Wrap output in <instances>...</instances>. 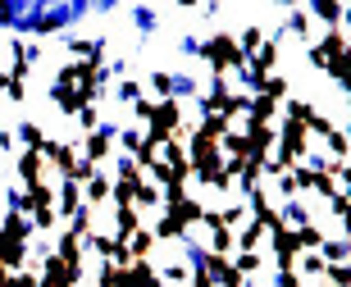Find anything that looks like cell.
Returning <instances> with one entry per match:
<instances>
[{
  "label": "cell",
  "mask_w": 351,
  "mask_h": 287,
  "mask_svg": "<svg viewBox=\"0 0 351 287\" xmlns=\"http://www.w3.org/2000/svg\"><path fill=\"white\" fill-rule=\"evenodd\" d=\"M78 155L87 160V164H96V169H101L105 160L114 155V123H101L96 132H87V137H78Z\"/></svg>",
  "instance_id": "1"
},
{
  "label": "cell",
  "mask_w": 351,
  "mask_h": 287,
  "mask_svg": "<svg viewBox=\"0 0 351 287\" xmlns=\"http://www.w3.org/2000/svg\"><path fill=\"white\" fill-rule=\"evenodd\" d=\"M274 132H278V151H283V155H292L297 164L311 155V132H306V123L278 118V123H274Z\"/></svg>",
  "instance_id": "2"
},
{
  "label": "cell",
  "mask_w": 351,
  "mask_h": 287,
  "mask_svg": "<svg viewBox=\"0 0 351 287\" xmlns=\"http://www.w3.org/2000/svg\"><path fill=\"white\" fill-rule=\"evenodd\" d=\"M333 60H347V27H324L319 46H311V64L328 68Z\"/></svg>",
  "instance_id": "3"
},
{
  "label": "cell",
  "mask_w": 351,
  "mask_h": 287,
  "mask_svg": "<svg viewBox=\"0 0 351 287\" xmlns=\"http://www.w3.org/2000/svg\"><path fill=\"white\" fill-rule=\"evenodd\" d=\"M269 255H274V269H278V274H283V269H297V260H301L297 233H292V228H278V233H269Z\"/></svg>",
  "instance_id": "4"
},
{
  "label": "cell",
  "mask_w": 351,
  "mask_h": 287,
  "mask_svg": "<svg viewBox=\"0 0 351 287\" xmlns=\"http://www.w3.org/2000/svg\"><path fill=\"white\" fill-rule=\"evenodd\" d=\"M0 264H5L10 274L37 269V260H32V247H27V242H19V237H5V233H0Z\"/></svg>",
  "instance_id": "5"
},
{
  "label": "cell",
  "mask_w": 351,
  "mask_h": 287,
  "mask_svg": "<svg viewBox=\"0 0 351 287\" xmlns=\"http://www.w3.org/2000/svg\"><path fill=\"white\" fill-rule=\"evenodd\" d=\"M146 128L178 137V132L187 128V118H182V101H156V110H151V123H146Z\"/></svg>",
  "instance_id": "6"
},
{
  "label": "cell",
  "mask_w": 351,
  "mask_h": 287,
  "mask_svg": "<svg viewBox=\"0 0 351 287\" xmlns=\"http://www.w3.org/2000/svg\"><path fill=\"white\" fill-rule=\"evenodd\" d=\"M51 101H55V110H60L64 118H78V114H82V105H91L87 96L78 92V87H51Z\"/></svg>",
  "instance_id": "7"
},
{
  "label": "cell",
  "mask_w": 351,
  "mask_h": 287,
  "mask_svg": "<svg viewBox=\"0 0 351 287\" xmlns=\"http://www.w3.org/2000/svg\"><path fill=\"white\" fill-rule=\"evenodd\" d=\"M60 183H64V187H60V201H55V219H73V214H78V210H82V187L78 183H69V178H60Z\"/></svg>",
  "instance_id": "8"
},
{
  "label": "cell",
  "mask_w": 351,
  "mask_h": 287,
  "mask_svg": "<svg viewBox=\"0 0 351 287\" xmlns=\"http://www.w3.org/2000/svg\"><path fill=\"white\" fill-rule=\"evenodd\" d=\"M55 255H60V264L64 269H82V237L78 233H60V242H55Z\"/></svg>",
  "instance_id": "9"
},
{
  "label": "cell",
  "mask_w": 351,
  "mask_h": 287,
  "mask_svg": "<svg viewBox=\"0 0 351 287\" xmlns=\"http://www.w3.org/2000/svg\"><path fill=\"white\" fill-rule=\"evenodd\" d=\"M14 169H19L23 187H32V183H46V160H41V155H32V151H23V155H14Z\"/></svg>",
  "instance_id": "10"
},
{
  "label": "cell",
  "mask_w": 351,
  "mask_h": 287,
  "mask_svg": "<svg viewBox=\"0 0 351 287\" xmlns=\"http://www.w3.org/2000/svg\"><path fill=\"white\" fill-rule=\"evenodd\" d=\"M110 219H114V237L119 242H128V237L142 228V214H137L132 205H110Z\"/></svg>",
  "instance_id": "11"
},
{
  "label": "cell",
  "mask_w": 351,
  "mask_h": 287,
  "mask_svg": "<svg viewBox=\"0 0 351 287\" xmlns=\"http://www.w3.org/2000/svg\"><path fill=\"white\" fill-rule=\"evenodd\" d=\"M165 214H173V219H178L182 228H187V233H192L196 223H201V214H206V205H201V201H196V196H182L178 205H173V210H165Z\"/></svg>",
  "instance_id": "12"
},
{
  "label": "cell",
  "mask_w": 351,
  "mask_h": 287,
  "mask_svg": "<svg viewBox=\"0 0 351 287\" xmlns=\"http://www.w3.org/2000/svg\"><path fill=\"white\" fill-rule=\"evenodd\" d=\"M0 233L5 237H19V242H27V247H32V219H27V214H19V210H10V214H5V219H0Z\"/></svg>",
  "instance_id": "13"
},
{
  "label": "cell",
  "mask_w": 351,
  "mask_h": 287,
  "mask_svg": "<svg viewBox=\"0 0 351 287\" xmlns=\"http://www.w3.org/2000/svg\"><path fill=\"white\" fill-rule=\"evenodd\" d=\"M278 110H283V105L278 101H269V96H251V105H247V123H274V118H278Z\"/></svg>",
  "instance_id": "14"
},
{
  "label": "cell",
  "mask_w": 351,
  "mask_h": 287,
  "mask_svg": "<svg viewBox=\"0 0 351 287\" xmlns=\"http://www.w3.org/2000/svg\"><path fill=\"white\" fill-rule=\"evenodd\" d=\"M128 255H132V260H151V255H156V233H151L146 223L128 237Z\"/></svg>",
  "instance_id": "15"
},
{
  "label": "cell",
  "mask_w": 351,
  "mask_h": 287,
  "mask_svg": "<svg viewBox=\"0 0 351 287\" xmlns=\"http://www.w3.org/2000/svg\"><path fill=\"white\" fill-rule=\"evenodd\" d=\"M51 164H55L60 178H69V173L78 169V142H60V146H55V155H51Z\"/></svg>",
  "instance_id": "16"
},
{
  "label": "cell",
  "mask_w": 351,
  "mask_h": 287,
  "mask_svg": "<svg viewBox=\"0 0 351 287\" xmlns=\"http://www.w3.org/2000/svg\"><path fill=\"white\" fill-rule=\"evenodd\" d=\"M151 233H156V242H187V228H182L173 214H160V219L151 223Z\"/></svg>",
  "instance_id": "17"
},
{
  "label": "cell",
  "mask_w": 351,
  "mask_h": 287,
  "mask_svg": "<svg viewBox=\"0 0 351 287\" xmlns=\"http://www.w3.org/2000/svg\"><path fill=\"white\" fill-rule=\"evenodd\" d=\"M146 87L160 96V101H173V92H178V78H173L169 68H151V78H146Z\"/></svg>",
  "instance_id": "18"
},
{
  "label": "cell",
  "mask_w": 351,
  "mask_h": 287,
  "mask_svg": "<svg viewBox=\"0 0 351 287\" xmlns=\"http://www.w3.org/2000/svg\"><path fill=\"white\" fill-rule=\"evenodd\" d=\"M306 14H315V18H324L328 27H342V18H347V5H342V0H319V5H311Z\"/></svg>",
  "instance_id": "19"
},
{
  "label": "cell",
  "mask_w": 351,
  "mask_h": 287,
  "mask_svg": "<svg viewBox=\"0 0 351 287\" xmlns=\"http://www.w3.org/2000/svg\"><path fill=\"white\" fill-rule=\"evenodd\" d=\"M324 264H347V255H351V247H347V237H324V247L315 251Z\"/></svg>",
  "instance_id": "20"
},
{
  "label": "cell",
  "mask_w": 351,
  "mask_h": 287,
  "mask_svg": "<svg viewBox=\"0 0 351 287\" xmlns=\"http://www.w3.org/2000/svg\"><path fill=\"white\" fill-rule=\"evenodd\" d=\"M82 196H87V201H82V205H105V201H110V173H96V178H91L87 187H82Z\"/></svg>",
  "instance_id": "21"
},
{
  "label": "cell",
  "mask_w": 351,
  "mask_h": 287,
  "mask_svg": "<svg viewBox=\"0 0 351 287\" xmlns=\"http://www.w3.org/2000/svg\"><path fill=\"white\" fill-rule=\"evenodd\" d=\"M219 151H223V160H247V132H223L219 137Z\"/></svg>",
  "instance_id": "22"
},
{
  "label": "cell",
  "mask_w": 351,
  "mask_h": 287,
  "mask_svg": "<svg viewBox=\"0 0 351 287\" xmlns=\"http://www.w3.org/2000/svg\"><path fill=\"white\" fill-rule=\"evenodd\" d=\"M233 41H237V51H242V55L251 60V55H256V51L265 46V27H256V23H251V27H242V32H237Z\"/></svg>",
  "instance_id": "23"
},
{
  "label": "cell",
  "mask_w": 351,
  "mask_h": 287,
  "mask_svg": "<svg viewBox=\"0 0 351 287\" xmlns=\"http://www.w3.org/2000/svg\"><path fill=\"white\" fill-rule=\"evenodd\" d=\"M261 173H265V164H256V160H242V173H237V187L242 192H261Z\"/></svg>",
  "instance_id": "24"
},
{
  "label": "cell",
  "mask_w": 351,
  "mask_h": 287,
  "mask_svg": "<svg viewBox=\"0 0 351 287\" xmlns=\"http://www.w3.org/2000/svg\"><path fill=\"white\" fill-rule=\"evenodd\" d=\"M261 264H265V255H261V251H233V269H237L242 278H251L256 269H261Z\"/></svg>",
  "instance_id": "25"
},
{
  "label": "cell",
  "mask_w": 351,
  "mask_h": 287,
  "mask_svg": "<svg viewBox=\"0 0 351 287\" xmlns=\"http://www.w3.org/2000/svg\"><path fill=\"white\" fill-rule=\"evenodd\" d=\"M292 233H297V247L301 251H319V247H324V233H319L315 223H301V228H292Z\"/></svg>",
  "instance_id": "26"
},
{
  "label": "cell",
  "mask_w": 351,
  "mask_h": 287,
  "mask_svg": "<svg viewBox=\"0 0 351 287\" xmlns=\"http://www.w3.org/2000/svg\"><path fill=\"white\" fill-rule=\"evenodd\" d=\"M228 128H233L228 118H219V114H201V128H196V132H206L210 142H219V137H223Z\"/></svg>",
  "instance_id": "27"
},
{
  "label": "cell",
  "mask_w": 351,
  "mask_h": 287,
  "mask_svg": "<svg viewBox=\"0 0 351 287\" xmlns=\"http://www.w3.org/2000/svg\"><path fill=\"white\" fill-rule=\"evenodd\" d=\"M247 105H251L247 92H228V105H223V114H219V118H228V123H233V118L247 114Z\"/></svg>",
  "instance_id": "28"
},
{
  "label": "cell",
  "mask_w": 351,
  "mask_h": 287,
  "mask_svg": "<svg viewBox=\"0 0 351 287\" xmlns=\"http://www.w3.org/2000/svg\"><path fill=\"white\" fill-rule=\"evenodd\" d=\"M233 242H237V251H256V247L265 242V228H256V223H247V228H242V233H237Z\"/></svg>",
  "instance_id": "29"
},
{
  "label": "cell",
  "mask_w": 351,
  "mask_h": 287,
  "mask_svg": "<svg viewBox=\"0 0 351 287\" xmlns=\"http://www.w3.org/2000/svg\"><path fill=\"white\" fill-rule=\"evenodd\" d=\"M297 274L324 278V260H319V255H315V251H301V260H297Z\"/></svg>",
  "instance_id": "30"
},
{
  "label": "cell",
  "mask_w": 351,
  "mask_h": 287,
  "mask_svg": "<svg viewBox=\"0 0 351 287\" xmlns=\"http://www.w3.org/2000/svg\"><path fill=\"white\" fill-rule=\"evenodd\" d=\"M324 283L328 287H351V269L347 264H324Z\"/></svg>",
  "instance_id": "31"
},
{
  "label": "cell",
  "mask_w": 351,
  "mask_h": 287,
  "mask_svg": "<svg viewBox=\"0 0 351 287\" xmlns=\"http://www.w3.org/2000/svg\"><path fill=\"white\" fill-rule=\"evenodd\" d=\"M101 123H105V118H101V110H96V105H82V114H78V128H82V137H87V132H96Z\"/></svg>",
  "instance_id": "32"
},
{
  "label": "cell",
  "mask_w": 351,
  "mask_h": 287,
  "mask_svg": "<svg viewBox=\"0 0 351 287\" xmlns=\"http://www.w3.org/2000/svg\"><path fill=\"white\" fill-rule=\"evenodd\" d=\"M324 142H328V160H347V132L342 128H333Z\"/></svg>",
  "instance_id": "33"
},
{
  "label": "cell",
  "mask_w": 351,
  "mask_h": 287,
  "mask_svg": "<svg viewBox=\"0 0 351 287\" xmlns=\"http://www.w3.org/2000/svg\"><path fill=\"white\" fill-rule=\"evenodd\" d=\"M287 32H297V37L306 41V37H311V14H306V10H292V18H287Z\"/></svg>",
  "instance_id": "34"
},
{
  "label": "cell",
  "mask_w": 351,
  "mask_h": 287,
  "mask_svg": "<svg viewBox=\"0 0 351 287\" xmlns=\"http://www.w3.org/2000/svg\"><path fill=\"white\" fill-rule=\"evenodd\" d=\"M219 214H223V228H237V223L247 219V205H237V201H228V205H219Z\"/></svg>",
  "instance_id": "35"
},
{
  "label": "cell",
  "mask_w": 351,
  "mask_h": 287,
  "mask_svg": "<svg viewBox=\"0 0 351 287\" xmlns=\"http://www.w3.org/2000/svg\"><path fill=\"white\" fill-rule=\"evenodd\" d=\"M187 278H192V264H169L160 274V283H187Z\"/></svg>",
  "instance_id": "36"
},
{
  "label": "cell",
  "mask_w": 351,
  "mask_h": 287,
  "mask_svg": "<svg viewBox=\"0 0 351 287\" xmlns=\"http://www.w3.org/2000/svg\"><path fill=\"white\" fill-rule=\"evenodd\" d=\"M151 110H156V101H132V118H137V128H146V123H151Z\"/></svg>",
  "instance_id": "37"
},
{
  "label": "cell",
  "mask_w": 351,
  "mask_h": 287,
  "mask_svg": "<svg viewBox=\"0 0 351 287\" xmlns=\"http://www.w3.org/2000/svg\"><path fill=\"white\" fill-rule=\"evenodd\" d=\"M292 183H297V192H306V187H315V169H306V164H297V169H292Z\"/></svg>",
  "instance_id": "38"
},
{
  "label": "cell",
  "mask_w": 351,
  "mask_h": 287,
  "mask_svg": "<svg viewBox=\"0 0 351 287\" xmlns=\"http://www.w3.org/2000/svg\"><path fill=\"white\" fill-rule=\"evenodd\" d=\"M324 78H333L338 87H347V60H333V64L324 68Z\"/></svg>",
  "instance_id": "39"
},
{
  "label": "cell",
  "mask_w": 351,
  "mask_h": 287,
  "mask_svg": "<svg viewBox=\"0 0 351 287\" xmlns=\"http://www.w3.org/2000/svg\"><path fill=\"white\" fill-rule=\"evenodd\" d=\"M333 201V214H338V223H347V210H351V201H347V187H342L338 196H328Z\"/></svg>",
  "instance_id": "40"
},
{
  "label": "cell",
  "mask_w": 351,
  "mask_h": 287,
  "mask_svg": "<svg viewBox=\"0 0 351 287\" xmlns=\"http://www.w3.org/2000/svg\"><path fill=\"white\" fill-rule=\"evenodd\" d=\"M5 96H10L14 105H23L27 101V82H19V78H10V87H5Z\"/></svg>",
  "instance_id": "41"
},
{
  "label": "cell",
  "mask_w": 351,
  "mask_h": 287,
  "mask_svg": "<svg viewBox=\"0 0 351 287\" xmlns=\"http://www.w3.org/2000/svg\"><path fill=\"white\" fill-rule=\"evenodd\" d=\"M14 287H41L37 269H23V274H14Z\"/></svg>",
  "instance_id": "42"
},
{
  "label": "cell",
  "mask_w": 351,
  "mask_h": 287,
  "mask_svg": "<svg viewBox=\"0 0 351 287\" xmlns=\"http://www.w3.org/2000/svg\"><path fill=\"white\" fill-rule=\"evenodd\" d=\"M274 283H278V287H306V283H301V274H297V269H283V274L274 278Z\"/></svg>",
  "instance_id": "43"
},
{
  "label": "cell",
  "mask_w": 351,
  "mask_h": 287,
  "mask_svg": "<svg viewBox=\"0 0 351 287\" xmlns=\"http://www.w3.org/2000/svg\"><path fill=\"white\" fill-rule=\"evenodd\" d=\"M0 287H14V274L5 269V264H0Z\"/></svg>",
  "instance_id": "44"
},
{
  "label": "cell",
  "mask_w": 351,
  "mask_h": 287,
  "mask_svg": "<svg viewBox=\"0 0 351 287\" xmlns=\"http://www.w3.org/2000/svg\"><path fill=\"white\" fill-rule=\"evenodd\" d=\"M5 87H10V68H0V92H5Z\"/></svg>",
  "instance_id": "45"
},
{
  "label": "cell",
  "mask_w": 351,
  "mask_h": 287,
  "mask_svg": "<svg viewBox=\"0 0 351 287\" xmlns=\"http://www.w3.org/2000/svg\"><path fill=\"white\" fill-rule=\"evenodd\" d=\"M151 287H165V283H151Z\"/></svg>",
  "instance_id": "46"
}]
</instances>
